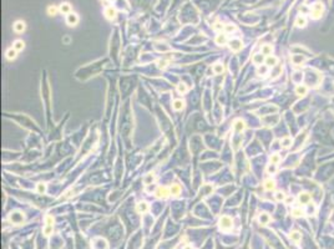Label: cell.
<instances>
[{
  "label": "cell",
  "mask_w": 334,
  "mask_h": 249,
  "mask_svg": "<svg viewBox=\"0 0 334 249\" xmlns=\"http://www.w3.org/2000/svg\"><path fill=\"white\" fill-rule=\"evenodd\" d=\"M292 216L296 217V218L302 217V216H304V211L302 208H293L292 209Z\"/></svg>",
  "instance_id": "obj_31"
},
{
  "label": "cell",
  "mask_w": 334,
  "mask_h": 249,
  "mask_svg": "<svg viewBox=\"0 0 334 249\" xmlns=\"http://www.w3.org/2000/svg\"><path fill=\"white\" fill-rule=\"evenodd\" d=\"M36 191H38L39 194H45V192H46V184H45V183H38Z\"/></svg>",
  "instance_id": "obj_34"
},
{
  "label": "cell",
  "mask_w": 334,
  "mask_h": 249,
  "mask_svg": "<svg viewBox=\"0 0 334 249\" xmlns=\"http://www.w3.org/2000/svg\"><path fill=\"white\" fill-rule=\"evenodd\" d=\"M253 62L256 65H262L264 61H266V57H264V55L261 52V54H256V55H253Z\"/></svg>",
  "instance_id": "obj_14"
},
{
  "label": "cell",
  "mask_w": 334,
  "mask_h": 249,
  "mask_svg": "<svg viewBox=\"0 0 334 249\" xmlns=\"http://www.w3.org/2000/svg\"><path fill=\"white\" fill-rule=\"evenodd\" d=\"M213 71L216 72V74H222L225 71V67H223V65L222 64H216L214 66H213Z\"/></svg>",
  "instance_id": "obj_37"
},
{
  "label": "cell",
  "mask_w": 334,
  "mask_h": 249,
  "mask_svg": "<svg viewBox=\"0 0 334 249\" xmlns=\"http://www.w3.org/2000/svg\"><path fill=\"white\" fill-rule=\"evenodd\" d=\"M307 23H308V20H307V16L305 15H298L297 16V19H296V26L297 27H305L307 26Z\"/></svg>",
  "instance_id": "obj_10"
},
{
  "label": "cell",
  "mask_w": 334,
  "mask_h": 249,
  "mask_svg": "<svg viewBox=\"0 0 334 249\" xmlns=\"http://www.w3.org/2000/svg\"><path fill=\"white\" fill-rule=\"evenodd\" d=\"M296 94L298 95V96H305L308 94V86L307 85H297V87H296Z\"/></svg>",
  "instance_id": "obj_12"
},
{
  "label": "cell",
  "mask_w": 334,
  "mask_h": 249,
  "mask_svg": "<svg viewBox=\"0 0 334 249\" xmlns=\"http://www.w3.org/2000/svg\"><path fill=\"white\" fill-rule=\"evenodd\" d=\"M43 233L45 234L46 237H47V236H50V234L52 233V225H50V224H46V225L44 227V229H43Z\"/></svg>",
  "instance_id": "obj_40"
},
{
  "label": "cell",
  "mask_w": 334,
  "mask_h": 249,
  "mask_svg": "<svg viewBox=\"0 0 334 249\" xmlns=\"http://www.w3.org/2000/svg\"><path fill=\"white\" fill-rule=\"evenodd\" d=\"M14 30H15L16 32H23L25 30V23L21 21V20H19V21H16L15 24H14Z\"/></svg>",
  "instance_id": "obj_18"
},
{
  "label": "cell",
  "mask_w": 334,
  "mask_h": 249,
  "mask_svg": "<svg viewBox=\"0 0 334 249\" xmlns=\"http://www.w3.org/2000/svg\"><path fill=\"white\" fill-rule=\"evenodd\" d=\"M177 91L183 95V94H186L187 91H188V87H187V85L183 84V82H180V84L177 85Z\"/></svg>",
  "instance_id": "obj_30"
},
{
  "label": "cell",
  "mask_w": 334,
  "mask_h": 249,
  "mask_svg": "<svg viewBox=\"0 0 334 249\" xmlns=\"http://www.w3.org/2000/svg\"><path fill=\"white\" fill-rule=\"evenodd\" d=\"M92 249H107V242L102 238H97L91 243Z\"/></svg>",
  "instance_id": "obj_5"
},
{
  "label": "cell",
  "mask_w": 334,
  "mask_h": 249,
  "mask_svg": "<svg viewBox=\"0 0 334 249\" xmlns=\"http://www.w3.org/2000/svg\"><path fill=\"white\" fill-rule=\"evenodd\" d=\"M183 249H192V247H191V245H185Z\"/></svg>",
  "instance_id": "obj_49"
},
{
  "label": "cell",
  "mask_w": 334,
  "mask_h": 249,
  "mask_svg": "<svg viewBox=\"0 0 334 249\" xmlns=\"http://www.w3.org/2000/svg\"><path fill=\"white\" fill-rule=\"evenodd\" d=\"M277 169H278V168H277V164H274V163H270V164L268 166V167H267V172H268L269 175L276 173Z\"/></svg>",
  "instance_id": "obj_39"
},
{
  "label": "cell",
  "mask_w": 334,
  "mask_h": 249,
  "mask_svg": "<svg viewBox=\"0 0 334 249\" xmlns=\"http://www.w3.org/2000/svg\"><path fill=\"white\" fill-rule=\"evenodd\" d=\"M301 11H302L303 15H304L305 13H310V11H309V9L307 8V6H302V8H301Z\"/></svg>",
  "instance_id": "obj_48"
},
{
  "label": "cell",
  "mask_w": 334,
  "mask_h": 249,
  "mask_svg": "<svg viewBox=\"0 0 334 249\" xmlns=\"http://www.w3.org/2000/svg\"><path fill=\"white\" fill-rule=\"evenodd\" d=\"M170 194H171L170 189L167 188V187H162V186L158 187V188L156 189V192H155V196L157 198H160V199H166Z\"/></svg>",
  "instance_id": "obj_4"
},
{
  "label": "cell",
  "mask_w": 334,
  "mask_h": 249,
  "mask_svg": "<svg viewBox=\"0 0 334 249\" xmlns=\"http://www.w3.org/2000/svg\"><path fill=\"white\" fill-rule=\"evenodd\" d=\"M292 142H293V141H292V138L287 136V137H284L283 140L281 141V146H282L283 148H289V147L292 146Z\"/></svg>",
  "instance_id": "obj_26"
},
{
  "label": "cell",
  "mask_w": 334,
  "mask_h": 249,
  "mask_svg": "<svg viewBox=\"0 0 334 249\" xmlns=\"http://www.w3.org/2000/svg\"><path fill=\"white\" fill-rule=\"evenodd\" d=\"M293 197H286V199H284V202H286L287 204H290V203H293Z\"/></svg>",
  "instance_id": "obj_47"
},
{
  "label": "cell",
  "mask_w": 334,
  "mask_h": 249,
  "mask_svg": "<svg viewBox=\"0 0 334 249\" xmlns=\"http://www.w3.org/2000/svg\"><path fill=\"white\" fill-rule=\"evenodd\" d=\"M307 61V57L304 56V55H302V54H296V55H293V56H292V62H293L294 65H302V64H304V62Z\"/></svg>",
  "instance_id": "obj_8"
},
{
  "label": "cell",
  "mask_w": 334,
  "mask_h": 249,
  "mask_svg": "<svg viewBox=\"0 0 334 249\" xmlns=\"http://www.w3.org/2000/svg\"><path fill=\"white\" fill-rule=\"evenodd\" d=\"M13 47H14V49H15V50L19 52V51H23V50H24L25 44H24V41H23V40H16L15 43H14Z\"/></svg>",
  "instance_id": "obj_24"
},
{
  "label": "cell",
  "mask_w": 334,
  "mask_h": 249,
  "mask_svg": "<svg viewBox=\"0 0 334 249\" xmlns=\"http://www.w3.org/2000/svg\"><path fill=\"white\" fill-rule=\"evenodd\" d=\"M110 1H111V0H110Z\"/></svg>",
  "instance_id": "obj_50"
},
{
  "label": "cell",
  "mask_w": 334,
  "mask_h": 249,
  "mask_svg": "<svg viewBox=\"0 0 334 249\" xmlns=\"http://www.w3.org/2000/svg\"><path fill=\"white\" fill-rule=\"evenodd\" d=\"M213 29H214V30H225V25L222 24V23H216V24L213 25Z\"/></svg>",
  "instance_id": "obj_44"
},
{
  "label": "cell",
  "mask_w": 334,
  "mask_h": 249,
  "mask_svg": "<svg viewBox=\"0 0 334 249\" xmlns=\"http://www.w3.org/2000/svg\"><path fill=\"white\" fill-rule=\"evenodd\" d=\"M225 31L226 32H233V31H236V26L232 25V24H227V25H225Z\"/></svg>",
  "instance_id": "obj_43"
},
{
  "label": "cell",
  "mask_w": 334,
  "mask_h": 249,
  "mask_svg": "<svg viewBox=\"0 0 334 249\" xmlns=\"http://www.w3.org/2000/svg\"><path fill=\"white\" fill-rule=\"evenodd\" d=\"M289 238L293 240V242H296V243H299V242H301V239H302V234L299 233V232H297V231H294V232L290 233Z\"/></svg>",
  "instance_id": "obj_27"
},
{
  "label": "cell",
  "mask_w": 334,
  "mask_h": 249,
  "mask_svg": "<svg viewBox=\"0 0 334 249\" xmlns=\"http://www.w3.org/2000/svg\"><path fill=\"white\" fill-rule=\"evenodd\" d=\"M66 23L69 26H75L76 24L79 23V16L76 15L75 13H70L69 15L66 16Z\"/></svg>",
  "instance_id": "obj_9"
},
{
  "label": "cell",
  "mask_w": 334,
  "mask_h": 249,
  "mask_svg": "<svg viewBox=\"0 0 334 249\" xmlns=\"http://www.w3.org/2000/svg\"><path fill=\"white\" fill-rule=\"evenodd\" d=\"M268 66L267 65H261L259 67H258V70H257V74H258L259 76H263V75H266L267 72H268Z\"/></svg>",
  "instance_id": "obj_32"
},
{
  "label": "cell",
  "mask_w": 334,
  "mask_h": 249,
  "mask_svg": "<svg viewBox=\"0 0 334 249\" xmlns=\"http://www.w3.org/2000/svg\"><path fill=\"white\" fill-rule=\"evenodd\" d=\"M157 66H158V69H166L167 66H168V61L167 60H160L157 62Z\"/></svg>",
  "instance_id": "obj_42"
},
{
  "label": "cell",
  "mask_w": 334,
  "mask_h": 249,
  "mask_svg": "<svg viewBox=\"0 0 334 249\" xmlns=\"http://www.w3.org/2000/svg\"><path fill=\"white\" fill-rule=\"evenodd\" d=\"M274 198H276V200H278V202H283V200L286 199V194H284L282 191H279L274 194Z\"/></svg>",
  "instance_id": "obj_36"
},
{
  "label": "cell",
  "mask_w": 334,
  "mask_h": 249,
  "mask_svg": "<svg viewBox=\"0 0 334 249\" xmlns=\"http://www.w3.org/2000/svg\"><path fill=\"white\" fill-rule=\"evenodd\" d=\"M323 11H324V5H323V3L316 1L314 4H313L312 10H310V16H312V19H314V20L321 19L322 15H323Z\"/></svg>",
  "instance_id": "obj_1"
},
{
  "label": "cell",
  "mask_w": 334,
  "mask_h": 249,
  "mask_svg": "<svg viewBox=\"0 0 334 249\" xmlns=\"http://www.w3.org/2000/svg\"><path fill=\"white\" fill-rule=\"evenodd\" d=\"M216 44L222 46V45H226L227 44V35L225 34H219V35L216 36Z\"/></svg>",
  "instance_id": "obj_16"
},
{
  "label": "cell",
  "mask_w": 334,
  "mask_h": 249,
  "mask_svg": "<svg viewBox=\"0 0 334 249\" xmlns=\"http://www.w3.org/2000/svg\"><path fill=\"white\" fill-rule=\"evenodd\" d=\"M105 15H106V18H107L109 20H114V19L116 18V10L110 6V8H107V9L105 10Z\"/></svg>",
  "instance_id": "obj_19"
},
{
  "label": "cell",
  "mask_w": 334,
  "mask_h": 249,
  "mask_svg": "<svg viewBox=\"0 0 334 249\" xmlns=\"http://www.w3.org/2000/svg\"><path fill=\"white\" fill-rule=\"evenodd\" d=\"M170 192H171L172 196L177 197V196H180V193H181V187L178 184H172L171 188H170Z\"/></svg>",
  "instance_id": "obj_28"
},
{
  "label": "cell",
  "mask_w": 334,
  "mask_h": 249,
  "mask_svg": "<svg viewBox=\"0 0 334 249\" xmlns=\"http://www.w3.org/2000/svg\"><path fill=\"white\" fill-rule=\"evenodd\" d=\"M264 189H267V191H274V189H276V182L273 181V179H267V181L264 182Z\"/></svg>",
  "instance_id": "obj_21"
},
{
  "label": "cell",
  "mask_w": 334,
  "mask_h": 249,
  "mask_svg": "<svg viewBox=\"0 0 334 249\" xmlns=\"http://www.w3.org/2000/svg\"><path fill=\"white\" fill-rule=\"evenodd\" d=\"M269 161H270V163H274V164H278L281 162V156L278 155V153H273L272 156L269 157Z\"/></svg>",
  "instance_id": "obj_33"
},
{
  "label": "cell",
  "mask_w": 334,
  "mask_h": 249,
  "mask_svg": "<svg viewBox=\"0 0 334 249\" xmlns=\"http://www.w3.org/2000/svg\"><path fill=\"white\" fill-rule=\"evenodd\" d=\"M154 181H155V175H154V173H149V175H146V177L143 178V182H145L146 184H151Z\"/></svg>",
  "instance_id": "obj_35"
},
{
  "label": "cell",
  "mask_w": 334,
  "mask_h": 249,
  "mask_svg": "<svg viewBox=\"0 0 334 249\" xmlns=\"http://www.w3.org/2000/svg\"><path fill=\"white\" fill-rule=\"evenodd\" d=\"M62 14H66V15H69V14L71 13V5L69 3H62L60 5V9H59Z\"/></svg>",
  "instance_id": "obj_17"
},
{
  "label": "cell",
  "mask_w": 334,
  "mask_h": 249,
  "mask_svg": "<svg viewBox=\"0 0 334 249\" xmlns=\"http://www.w3.org/2000/svg\"><path fill=\"white\" fill-rule=\"evenodd\" d=\"M228 46H229V49H231L232 51L238 52V51L242 50L243 44H242V41L239 39H232V40L228 41Z\"/></svg>",
  "instance_id": "obj_3"
},
{
  "label": "cell",
  "mask_w": 334,
  "mask_h": 249,
  "mask_svg": "<svg viewBox=\"0 0 334 249\" xmlns=\"http://www.w3.org/2000/svg\"><path fill=\"white\" fill-rule=\"evenodd\" d=\"M58 8L55 5H51V6H49L47 8V13H49V15H51V16H54V15H56L58 14Z\"/></svg>",
  "instance_id": "obj_38"
},
{
  "label": "cell",
  "mask_w": 334,
  "mask_h": 249,
  "mask_svg": "<svg viewBox=\"0 0 334 249\" xmlns=\"http://www.w3.org/2000/svg\"><path fill=\"white\" fill-rule=\"evenodd\" d=\"M10 220H11V223H14V224L23 223V220H24L23 213L21 212H14V213H11L10 214Z\"/></svg>",
  "instance_id": "obj_6"
},
{
  "label": "cell",
  "mask_w": 334,
  "mask_h": 249,
  "mask_svg": "<svg viewBox=\"0 0 334 249\" xmlns=\"http://www.w3.org/2000/svg\"><path fill=\"white\" fill-rule=\"evenodd\" d=\"M310 199H312L310 193H308V192H301V193H299V196H298V200H299V203H301V204L307 206L308 203H310Z\"/></svg>",
  "instance_id": "obj_7"
},
{
  "label": "cell",
  "mask_w": 334,
  "mask_h": 249,
  "mask_svg": "<svg viewBox=\"0 0 334 249\" xmlns=\"http://www.w3.org/2000/svg\"><path fill=\"white\" fill-rule=\"evenodd\" d=\"M232 227H233V222H232V219L229 218L228 216L221 217V219H219V228L222 231H229Z\"/></svg>",
  "instance_id": "obj_2"
},
{
  "label": "cell",
  "mask_w": 334,
  "mask_h": 249,
  "mask_svg": "<svg viewBox=\"0 0 334 249\" xmlns=\"http://www.w3.org/2000/svg\"><path fill=\"white\" fill-rule=\"evenodd\" d=\"M272 51H273L272 45L266 44V45H263V46H262V54L264 55V56H269V55L272 54Z\"/></svg>",
  "instance_id": "obj_22"
},
{
  "label": "cell",
  "mask_w": 334,
  "mask_h": 249,
  "mask_svg": "<svg viewBox=\"0 0 334 249\" xmlns=\"http://www.w3.org/2000/svg\"><path fill=\"white\" fill-rule=\"evenodd\" d=\"M183 107H185V102L182 100L173 101V108H175L176 111H181V110H183Z\"/></svg>",
  "instance_id": "obj_29"
},
{
  "label": "cell",
  "mask_w": 334,
  "mask_h": 249,
  "mask_svg": "<svg viewBox=\"0 0 334 249\" xmlns=\"http://www.w3.org/2000/svg\"><path fill=\"white\" fill-rule=\"evenodd\" d=\"M147 211H149V204L146 203V202H141V203L137 204V212H138V213L143 214V213H146Z\"/></svg>",
  "instance_id": "obj_23"
},
{
  "label": "cell",
  "mask_w": 334,
  "mask_h": 249,
  "mask_svg": "<svg viewBox=\"0 0 334 249\" xmlns=\"http://www.w3.org/2000/svg\"><path fill=\"white\" fill-rule=\"evenodd\" d=\"M258 220H259V223L262 225H267L270 222V217H269V214H267V213H262V214H259Z\"/></svg>",
  "instance_id": "obj_15"
},
{
  "label": "cell",
  "mask_w": 334,
  "mask_h": 249,
  "mask_svg": "<svg viewBox=\"0 0 334 249\" xmlns=\"http://www.w3.org/2000/svg\"><path fill=\"white\" fill-rule=\"evenodd\" d=\"M264 64H266L268 67H274L278 65V59L276 56H273V55H269V56L266 57V61H264Z\"/></svg>",
  "instance_id": "obj_11"
},
{
  "label": "cell",
  "mask_w": 334,
  "mask_h": 249,
  "mask_svg": "<svg viewBox=\"0 0 334 249\" xmlns=\"http://www.w3.org/2000/svg\"><path fill=\"white\" fill-rule=\"evenodd\" d=\"M45 220H46V224H50V225H54V218H52L51 216H46V218H45Z\"/></svg>",
  "instance_id": "obj_46"
},
{
  "label": "cell",
  "mask_w": 334,
  "mask_h": 249,
  "mask_svg": "<svg viewBox=\"0 0 334 249\" xmlns=\"http://www.w3.org/2000/svg\"><path fill=\"white\" fill-rule=\"evenodd\" d=\"M233 128H234V131H237V132H242V131L246 128V125L242 120H236L233 122Z\"/></svg>",
  "instance_id": "obj_13"
},
{
  "label": "cell",
  "mask_w": 334,
  "mask_h": 249,
  "mask_svg": "<svg viewBox=\"0 0 334 249\" xmlns=\"http://www.w3.org/2000/svg\"><path fill=\"white\" fill-rule=\"evenodd\" d=\"M274 69L276 70L272 72V79H276V77H278V76H279V74L282 72V69H281V66L279 65H277V66H274Z\"/></svg>",
  "instance_id": "obj_41"
},
{
  "label": "cell",
  "mask_w": 334,
  "mask_h": 249,
  "mask_svg": "<svg viewBox=\"0 0 334 249\" xmlns=\"http://www.w3.org/2000/svg\"><path fill=\"white\" fill-rule=\"evenodd\" d=\"M292 80L297 84H302V80H303V72L302 71H296L293 75H292Z\"/></svg>",
  "instance_id": "obj_20"
},
{
  "label": "cell",
  "mask_w": 334,
  "mask_h": 249,
  "mask_svg": "<svg viewBox=\"0 0 334 249\" xmlns=\"http://www.w3.org/2000/svg\"><path fill=\"white\" fill-rule=\"evenodd\" d=\"M16 55H18V51L14 49V47H11V49H9L8 51H6V59L8 60H15Z\"/></svg>",
  "instance_id": "obj_25"
},
{
  "label": "cell",
  "mask_w": 334,
  "mask_h": 249,
  "mask_svg": "<svg viewBox=\"0 0 334 249\" xmlns=\"http://www.w3.org/2000/svg\"><path fill=\"white\" fill-rule=\"evenodd\" d=\"M308 213H314L316 212V206L314 203H308Z\"/></svg>",
  "instance_id": "obj_45"
}]
</instances>
